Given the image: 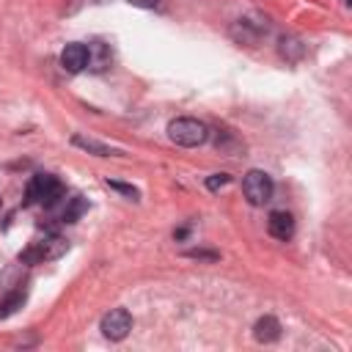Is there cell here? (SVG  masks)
<instances>
[{
	"label": "cell",
	"instance_id": "1",
	"mask_svg": "<svg viewBox=\"0 0 352 352\" xmlns=\"http://www.w3.org/2000/svg\"><path fill=\"white\" fill-rule=\"evenodd\" d=\"M209 126L198 118H173L168 124V138L176 143V146H184V148H195V146H204L209 140Z\"/></svg>",
	"mask_w": 352,
	"mask_h": 352
},
{
	"label": "cell",
	"instance_id": "2",
	"mask_svg": "<svg viewBox=\"0 0 352 352\" xmlns=\"http://www.w3.org/2000/svg\"><path fill=\"white\" fill-rule=\"evenodd\" d=\"M63 198V184L52 173H36L28 182V204H41V206H55Z\"/></svg>",
	"mask_w": 352,
	"mask_h": 352
},
{
	"label": "cell",
	"instance_id": "3",
	"mask_svg": "<svg viewBox=\"0 0 352 352\" xmlns=\"http://www.w3.org/2000/svg\"><path fill=\"white\" fill-rule=\"evenodd\" d=\"M272 192H275V184H272L270 173L253 168V170H248V173L242 176V195H245V201H248L250 206H264V204H270V201H272Z\"/></svg>",
	"mask_w": 352,
	"mask_h": 352
},
{
	"label": "cell",
	"instance_id": "4",
	"mask_svg": "<svg viewBox=\"0 0 352 352\" xmlns=\"http://www.w3.org/2000/svg\"><path fill=\"white\" fill-rule=\"evenodd\" d=\"M66 242L60 236H50V239H41V242H33L28 250L19 253V261L22 264H41V261H50V258H58L66 253Z\"/></svg>",
	"mask_w": 352,
	"mask_h": 352
},
{
	"label": "cell",
	"instance_id": "5",
	"mask_svg": "<svg viewBox=\"0 0 352 352\" xmlns=\"http://www.w3.org/2000/svg\"><path fill=\"white\" fill-rule=\"evenodd\" d=\"M99 330H102V336L110 338V341H124V338L129 336V330H132V314H129L126 308H110V311L102 316Z\"/></svg>",
	"mask_w": 352,
	"mask_h": 352
},
{
	"label": "cell",
	"instance_id": "6",
	"mask_svg": "<svg viewBox=\"0 0 352 352\" xmlns=\"http://www.w3.org/2000/svg\"><path fill=\"white\" fill-rule=\"evenodd\" d=\"M270 30V19L267 16H261V14H250V16H245V19H239L236 25H234V36H236V41H242V44H253L258 36H264Z\"/></svg>",
	"mask_w": 352,
	"mask_h": 352
},
{
	"label": "cell",
	"instance_id": "7",
	"mask_svg": "<svg viewBox=\"0 0 352 352\" xmlns=\"http://www.w3.org/2000/svg\"><path fill=\"white\" fill-rule=\"evenodd\" d=\"M60 66L69 74H80L82 69H88V47L80 41H72L60 50Z\"/></svg>",
	"mask_w": 352,
	"mask_h": 352
},
{
	"label": "cell",
	"instance_id": "8",
	"mask_svg": "<svg viewBox=\"0 0 352 352\" xmlns=\"http://www.w3.org/2000/svg\"><path fill=\"white\" fill-rule=\"evenodd\" d=\"M267 231H270V236H275L280 242H289L294 236V217L283 209H275L267 217Z\"/></svg>",
	"mask_w": 352,
	"mask_h": 352
},
{
	"label": "cell",
	"instance_id": "9",
	"mask_svg": "<svg viewBox=\"0 0 352 352\" xmlns=\"http://www.w3.org/2000/svg\"><path fill=\"white\" fill-rule=\"evenodd\" d=\"M280 322L275 319V316H261V319H256V324H253V338L258 341V344H272V341H278L280 338Z\"/></svg>",
	"mask_w": 352,
	"mask_h": 352
},
{
	"label": "cell",
	"instance_id": "10",
	"mask_svg": "<svg viewBox=\"0 0 352 352\" xmlns=\"http://www.w3.org/2000/svg\"><path fill=\"white\" fill-rule=\"evenodd\" d=\"M107 63H110V52H107V47L99 44V41L88 44V66L96 69V72H102V69H107Z\"/></svg>",
	"mask_w": 352,
	"mask_h": 352
},
{
	"label": "cell",
	"instance_id": "11",
	"mask_svg": "<svg viewBox=\"0 0 352 352\" xmlns=\"http://www.w3.org/2000/svg\"><path fill=\"white\" fill-rule=\"evenodd\" d=\"M72 143H74L77 148H85V151L96 154V157H110V154H121V151H116V148H110V146H104V143H96V140H91V138H82V135H74V138H72Z\"/></svg>",
	"mask_w": 352,
	"mask_h": 352
},
{
	"label": "cell",
	"instance_id": "12",
	"mask_svg": "<svg viewBox=\"0 0 352 352\" xmlns=\"http://www.w3.org/2000/svg\"><path fill=\"white\" fill-rule=\"evenodd\" d=\"M85 209H88V204H85V198H82V195L66 198V206H63V212H60V220H63V223H74Z\"/></svg>",
	"mask_w": 352,
	"mask_h": 352
},
{
	"label": "cell",
	"instance_id": "13",
	"mask_svg": "<svg viewBox=\"0 0 352 352\" xmlns=\"http://www.w3.org/2000/svg\"><path fill=\"white\" fill-rule=\"evenodd\" d=\"M278 50H280V55H283L286 60H300V58H302V50H305V47L300 44V38H294V36H283V38H280V47H278Z\"/></svg>",
	"mask_w": 352,
	"mask_h": 352
},
{
	"label": "cell",
	"instance_id": "14",
	"mask_svg": "<svg viewBox=\"0 0 352 352\" xmlns=\"http://www.w3.org/2000/svg\"><path fill=\"white\" fill-rule=\"evenodd\" d=\"M214 146H217V151L231 154L234 148H239V140H236L228 129H217V132H214Z\"/></svg>",
	"mask_w": 352,
	"mask_h": 352
},
{
	"label": "cell",
	"instance_id": "15",
	"mask_svg": "<svg viewBox=\"0 0 352 352\" xmlns=\"http://www.w3.org/2000/svg\"><path fill=\"white\" fill-rule=\"evenodd\" d=\"M25 302V292L19 289V292H14V294H8L3 302H0V316H8V314H14L19 305Z\"/></svg>",
	"mask_w": 352,
	"mask_h": 352
},
{
	"label": "cell",
	"instance_id": "16",
	"mask_svg": "<svg viewBox=\"0 0 352 352\" xmlns=\"http://www.w3.org/2000/svg\"><path fill=\"white\" fill-rule=\"evenodd\" d=\"M107 187H110V190H116V192H121V195H126V198H132V201H138V198H140L138 187H132V184H121V182H110V179H107Z\"/></svg>",
	"mask_w": 352,
	"mask_h": 352
},
{
	"label": "cell",
	"instance_id": "17",
	"mask_svg": "<svg viewBox=\"0 0 352 352\" xmlns=\"http://www.w3.org/2000/svg\"><path fill=\"white\" fill-rule=\"evenodd\" d=\"M228 182H231V176H228V173H214V176H209V179H206V187H209V190H220V187H226Z\"/></svg>",
	"mask_w": 352,
	"mask_h": 352
},
{
	"label": "cell",
	"instance_id": "18",
	"mask_svg": "<svg viewBox=\"0 0 352 352\" xmlns=\"http://www.w3.org/2000/svg\"><path fill=\"white\" fill-rule=\"evenodd\" d=\"M190 258H217V253H209V250H187Z\"/></svg>",
	"mask_w": 352,
	"mask_h": 352
},
{
	"label": "cell",
	"instance_id": "19",
	"mask_svg": "<svg viewBox=\"0 0 352 352\" xmlns=\"http://www.w3.org/2000/svg\"><path fill=\"white\" fill-rule=\"evenodd\" d=\"M129 6H138V8H154L160 0H126Z\"/></svg>",
	"mask_w": 352,
	"mask_h": 352
},
{
	"label": "cell",
	"instance_id": "20",
	"mask_svg": "<svg viewBox=\"0 0 352 352\" xmlns=\"http://www.w3.org/2000/svg\"><path fill=\"white\" fill-rule=\"evenodd\" d=\"M0 214H3V198H0Z\"/></svg>",
	"mask_w": 352,
	"mask_h": 352
}]
</instances>
